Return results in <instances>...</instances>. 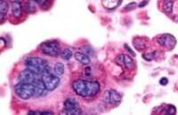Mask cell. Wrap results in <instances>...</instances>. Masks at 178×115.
<instances>
[{"label": "cell", "mask_w": 178, "mask_h": 115, "mask_svg": "<svg viewBox=\"0 0 178 115\" xmlns=\"http://www.w3.org/2000/svg\"><path fill=\"white\" fill-rule=\"evenodd\" d=\"M85 73H86L87 75H90V74H91V69H90V68H87V69L85 71Z\"/></svg>", "instance_id": "28"}, {"label": "cell", "mask_w": 178, "mask_h": 115, "mask_svg": "<svg viewBox=\"0 0 178 115\" xmlns=\"http://www.w3.org/2000/svg\"><path fill=\"white\" fill-rule=\"evenodd\" d=\"M33 85H34V97H41L43 95H45L47 91L45 83L43 82L41 78H39L38 76L36 78L35 81L33 82Z\"/></svg>", "instance_id": "10"}, {"label": "cell", "mask_w": 178, "mask_h": 115, "mask_svg": "<svg viewBox=\"0 0 178 115\" xmlns=\"http://www.w3.org/2000/svg\"><path fill=\"white\" fill-rule=\"evenodd\" d=\"M104 100L111 105H118L121 102V95L116 90H109L104 94Z\"/></svg>", "instance_id": "9"}, {"label": "cell", "mask_w": 178, "mask_h": 115, "mask_svg": "<svg viewBox=\"0 0 178 115\" xmlns=\"http://www.w3.org/2000/svg\"><path fill=\"white\" fill-rule=\"evenodd\" d=\"M125 48L126 49V50H128V51H129V53H130L131 55H133V56H135V55H136V54H135V53H134V52H133V51H132V50H131L130 48H129V47H128V46H127V45H126H126H125Z\"/></svg>", "instance_id": "26"}, {"label": "cell", "mask_w": 178, "mask_h": 115, "mask_svg": "<svg viewBox=\"0 0 178 115\" xmlns=\"http://www.w3.org/2000/svg\"><path fill=\"white\" fill-rule=\"evenodd\" d=\"M115 62L124 70H131L135 67V62L128 55L120 54L115 58Z\"/></svg>", "instance_id": "7"}, {"label": "cell", "mask_w": 178, "mask_h": 115, "mask_svg": "<svg viewBox=\"0 0 178 115\" xmlns=\"http://www.w3.org/2000/svg\"><path fill=\"white\" fill-rule=\"evenodd\" d=\"M11 9L12 13L14 17H20L22 12V2H11Z\"/></svg>", "instance_id": "12"}, {"label": "cell", "mask_w": 178, "mask_h": 115, "mask_svg": "<svg viewBox=\"0 0 178 115\" xmlns=\"http://www.w3.org/2000/svg\"><path fill=\"white\" fill-rule=\"evenodd\" d=\"M173 6H174V1L172 0H166V2L163 5V10L166 13H170L173 11Z\"/></svg>", "instance_id": "18"}, {"label": "cell", "mask_w": 178, "mask_h": 115, "mask_svg": "<svg viewBox=\"0 0 178 115\" xmlns=\"http://www.w3.org/2000/svg\"><path fill=\"white\" fill-rule=\"evenodd\" d=\"M147 3H148V0H145V1L143 2V3H142V2L141 4H139V7H143V6H145V5H146Z\"/></svg>", "instance_id": "27"}, {"label": "cell", "mask_w": 178, "mask_h": 115, "mask_svg": "<svg viewBox=\"0 0 178 115\" xmlns=\"http://www.w3.org/2000/svg\"><path fill=\"white\" fill-rule=\"evenodd\" d=\"M75 58L77 62H79L80 63L82 64H85V65H87L90 63V58L87 55L84 54V53H81V52H77L75 54Z\"/></svg>", "instance_id": "13"}, {"label": "cell", "mask_w": 178, "mask_h": 115, "mask_svg": "<svg viewBox=\"0 0 178 115\" xmlns=\"http://www.w3.org/2000/svg\"><path fill=\"white\" fill-rule=\"evenodd\" d=\"M176 113V107L174 105H170L166 110V114L174 115Z\"/></svg>", "instance_id": "22"}, {"label": "cell", "mask_w": 178, "mask_h": 115, "mask_svg": "<svg viewBox=\"0 0 178 115\" xmlns=\"http://www.w3.org/2000/svg\"><path fill=\"white\" fill-rule=\"evenodd\" d=\"M53 71H54V73L56 74V75H62L63 73H64V65L62 64V63H61V62H57V63H55V65H54V68H53Z\"/></svg>", "instance_id": "19"}, {"label": "cell", "mask_w": 178, "mask_h": 115, "mask_svg": "<svg viewBox=\"0 0 178 115\" xmlns=\"http://www.w3.org/2000/svg\"><path fill=\"white\" fill-rule=\"evenodd\" d=\"M142 57L146 61H152L155 58V52L152 53H145L142 55Z\"/></svg>", "instance_id": "21"}, {"label": "cell", "mask_w": 178, "mask_h": 115, "mask_svg": "<svg viewBox=\"0 0 178 115\" xmlns=\"http://www.w3.org/2000/svg\"><path fill=\"white\" fill-rule=\"evenodd\" d=\"M33 1L35 2L37 5L42 6V7L46 6L48 3V0H33Z\"/></svg>", "instance_id": "23"}, {"label": "cell", "mask_w": 178, "mask_h": 115, "mask_svg": "<svg viewBox=\"0 0 178 115\" xmlns=\"http://www.w3.org/2000/svg\"><path fill=\"white\" fill-rule=\"evenodd\" d=\"M41 79L48 91L54 90L60 84V79L57 77V75H53L51 72L43 73Z\"/></svg>", "instance_id": "5"}, {"label": "cell", "mask_w": 178, "mask_h": 115, "mask_svg": "<svg viewBox=\"0 0 178 115\" xmlns=\"http://www.w3.org/2000/svg\"><path fill=\"white\" fill-rule=\"evenodd\" d=\"M41 52L48 56H57L60 54V45L56 41H46L39 46Z\"/></svg>", "instance_id": "4"}, {"label": "cell", "mask_w": 178, "mask_h": 115, "mask_svg": "<svg viewBox=\"0 0 178 115\" xmlns=\"http://www.w3.org/2000/svg\"><path fill=\"white\" fill-rule=\"evenodd\" d=\"M39 74H36L30 70H26L19 75V81L22 83H33L35 81L36 78Z\"/></svg>", "instance_id": "11"}, {"label": "cell", "mask_w": 178, "mask_h": 115, "mask_svg": "<svg viewBox=\"0 0 178 115\" xmlns=\"http://www.w3.org/2000/svg\"><path fill=\"white\" fill-rule=\"evenodd\" d=\"M136 4L135 2H133V3H130L129 5L125 6V8H126V10H132V9L136 8Z\"/></svg>", "instance_id": "24"}, {"label": "cell", "mask_w": 178, "mask_h": 115, "mask_svg": "<svg viewBox=\"0 0 178 115\" xmlns=\"http://www.w3.org/2000/svg\"><path fill=\"white\" fill-rule=\"evenodd\" d=\"M120 0H102L101 4L107 9H114L119 6Z\"/></svg>", "instance_id": "14"}, {"label": "cell", "mask_w": 178, "mask_h": 115, "mask_svg": "<svg viewBox=\"0 0 178 115\" xmlns=\"http://www.w3.org/2000/svg\"><path fill=\"white\" fill-rule=\"evenodd\" d=\"M157 41L160 44V46L166 48L168 49H172L176 47V38L171 35V34H163V35H160L158 38H157Z\"/></svg>", "instance_id": "8"}, {"label": "cell", "mask_w": 178, "mask_h": 115, "mask_svg": "<svg viewBox=\"0 0 178 115\" xmlns=\"http://www.w3.org/2000/svg\"><path fill=\"white\" fill-rule=\"evenodd\" d=\"M133 43H134V47L136 48V49H137L138 51H142L145 49V43L143 42L142 38H135L133 40Z\"/></svg>", "instance_id": "17"}, {"label": "cell", "mask_w": 178, "mask_h": 115, "mask_svg": "<svg viewBox=\"0 0 178 115\" xmlns=\"http://www.w3.org/2000/svg\"><path fill=\"white\" fill-rule=\"evenodd\" d=\"M14 91L21 99H30L34 96V85L33 83H22L19 82L14 87Z\"/></svg>", "instance_id": "3"}, {"label": "cell", "mask_w": 178, "mask_h": 115, "mask_svg": "<svg viewBox=\"0 0 178 115\" xmlns=\"http://www.w3.org/2000/svg\"><path fill=\"white\" fill-rule=\"evenodd\" d=\"M160 85L166 86V85H167V83H168V80H167L166 78H162V79H160Z\"/></svg>", "instance_id": "25"}, {"label": "cell", "mask_w": 178, "mask_h": 115, "mask_svg": "<svg viewBox=\"0 0 178 115\" xmlns=\"http://www.w3.org/2000/svg\"><path fill=\"white\" fill-rule=\"evenodd\" d=\"M63 112L66 114H80L82 113L79 108V104L74 98H67L64 101V110Z\"/></svg>", "instance_id": "6"}, {"label": "cell", "mask_w": 178, "mask_h": 115, "mask_svg": "<svg viewBox=\"0 0 178 115\" xmlns=\"http://www.w3.org/2000/svg\"><path fill=\"white\" fill-rule=\"evenodd\" d=\"M72 88L79 97H90L96 96L101 89V87L96 81L77 79L72 82Z\"/></svg>", "instance_id": "1"}, {"label": "cell", "mask_w": 178, "mask_h": 115, "mask_svg": "<svg viewBox=\"0 0 178 115\" xmlns=\"http://www.w3.org/2000/svg\"><path fill=\"white\" fill-rule=\"evenodd\" d=\"M8 12V3L5 0H0V17H1V22H4V18L6 12Z\"/></svg>", "instance_id": "15"}, {"label": "cell", "mask_w": 178, "mask_h": 115, "mask_svg": "<svg viewBox=\"0 0 178 115\" xmlns=\"http://www.w3.org/2000/svg\"><path fill=\"white\" fill-rule=\"evenodd\" d=\"M25 65L28 70L36 74L42 75L43 73L51 72V68L48 65L47 61L39 57L30 56L25 60Z\"/></svg>", "instance_id": "2"}, {"label": "cell", "mask_w": 178, "mask_h": 115, "mask_svg": "<svg viewBox=\"0 0 178 115\" xmlns=\"http://www.w3.org/2000/svg\"><path fill=\"white\" fill-rule=\"evenodd\" d=\"M72 55H73V54H72V51L69 48L64 49V50H62V51L61 52V56H62V58L64 59V60H70L71 57H72Z\"/></svg>", "instance_id": "20"}, {"label": "cell", "mask_w": 178, "mask_h": 115, "mask_svg": "<svg viewBox=\"0 0 178 115\" xmlns=\"http://www.w3.org/2000/svg\"><path fill=\"white\" fill-rule=\"evenodd\" d=\"M24 9L25 11L29 13H33L37 11V7H36V3L33 1V0H30L28 1L26 4H25V6H24Z\"/></svg>", "instance_id": "16"}]
</instances>
